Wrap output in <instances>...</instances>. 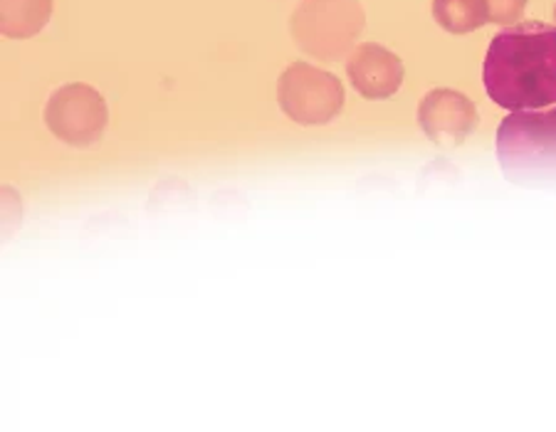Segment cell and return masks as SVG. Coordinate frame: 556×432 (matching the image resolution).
Masks as SVG:
<instances>
[{
	"label": "cell",
	"mask_w": 556,
	"mask_h": 432,
	"mask_svg": "<svg viewBox=\"0 0 556 432\" xmlns=\"http://www.w3.org/2000/svg\"><path fill=\"white\" fill-rule=\"evenodd\" d=\"M482 82L502 110H544L556 104V25L517 23L492 38Z\"/></svg>",
	"instance_id": "1"
},
{
	"label": "cell",
	"mask_w": 556,
	"mask_h": 432,
	"mask_svg": "<svg viewBox=\"0 0 556 432\" xmlns=\"http://www.w3.org/2000/svg\"><path fill=\"white\" fill-rule=\"evenodd\" d=\"M497 161L509 183L556 193V110H522L502 119Z\"/></svg>",
	"instance_id": "2"
},
{
	"label": "cell",
	"mask_w": 556,
	"mask_h": 432,
	"mask_svg": "<svg viewBox=\"0 0 556 432\" xmlns=\"http://www.w3.org/2000/svg\"><path fill=\"white\" fill-rule=\"evenodd\" d=\"M364 25L362 0H300L290 33L304 55L337 62L352 52Z\"/></svg>",
	"instance_id": "3"
},
{
	"label": "cell",
	"mask_w": 556,
	"mask_h": 432,
	"mask_svg": "<svg viewBox=\"0 0 556 432\" xmlns=\"http://www.w3.org/2000/svg\"><path fill=\"white\" fill-rule=\"evenodd\" d=\"M344 87L339 79L309 62H294L280 75L277 102L280 110L300 126H325L344 110Z\"/></svg>",
	"instance_id": "4"
},
{
	"label": "cell",
	"mask_w": 556,
	"mask_h": 432,
	"mask_svg": "<svg viewBox=\"0 0 556 432\" xmlns=\"http://www.w3.org/2000/svg\"><path fill=\"white\" fill-rule=\"evenodd\" d=\"M45 124L62 143L75 149H89L104 137L110 124V110L94 87L72 82L52 92L45 106Z\"/></svg>",
	"instance_id": "5"
},
{
	"label": "cell",
	"mask_w": 556,
	"mask_h": 432,
	"mask_svg": "<svg viewBox=\"0 0 556 432\" xmlns=\"http://www.w3.org/2000/svg\"><path fill=\"white\" fill-rule=\"evenodd\" d=\"M478 106L455 89H433L418 106V124L441 149H457L478 129Z\"/></svg>",
	"instance_id": "6"
},
{
	"label": "cell",
	"mask_w": 556,
	"mask_h": 432,
	"mask_svg": "<svg viewBox=\"0 0 556 432\" xmlns=\"http://www.w3.org/2000/svg\"><path fill=\"white\" fill-rule=\"evenodd\" d=\"M349 82L364 99L379 102V99H391L403 87V62L391 50L381 48L376 42H364L349 55L346 62Z\"/></svg>",
	"instance_id": "7"
},
{
	"label": "cell",
	"mask_w": 556,
	"mask_h": 432,
	"mask_svg": "<svg viewBox=\"0 0 556 432\" xmlns=\"http://www.w3.org/2000/svg\"><path fill=\"white\" fill-rule=\"evenodd\" d=\"M52 17V0H0V30L11 40H28Z\"/></svg>",
	"instance_id": "8"
},
{
	"label": "cell",
	"mask_w": 556,
	"mask_h": 432,
	"mask_svg": "<svg viewBox=\"0 0 556 432\" xmlns=\"http://www.w3.org/2000/svg\"><path fill=\"white\" fill-rule=\"evenodd\" d=\"M433 17L445 33L470 35L490 23L488 0H433Z\"/></svg>",
	"instance_id": "9"
},
{
	"label": "cell",
	"mask_w": 556,
	"mask_h": 432,
	"mask_svg": "<svg viewBox=\"0 0 556 432\" xmlns=\"http://www.w3.org/2000/svg\"><path fill=\"white\" fill-rule=\"evenodd\" d=\"M492 25H515L525 17L527 0H488Z\"/></svg>",
	"instance_id": "10"
},
{
	"label": "cell",
	"mask_w": 556,
	"mask_h": 432,
	"mask_svg": "<svg viewBox=\"0 0 556 432\" xmlns=\"http://www.w3.org/2000/svg\"><path fill=\"white\" fill-rule=\"evenodd\" d=\"M554 21H556V8H554Z\"/></svg>",
	"instance_id": "11"
}]
</instances>
